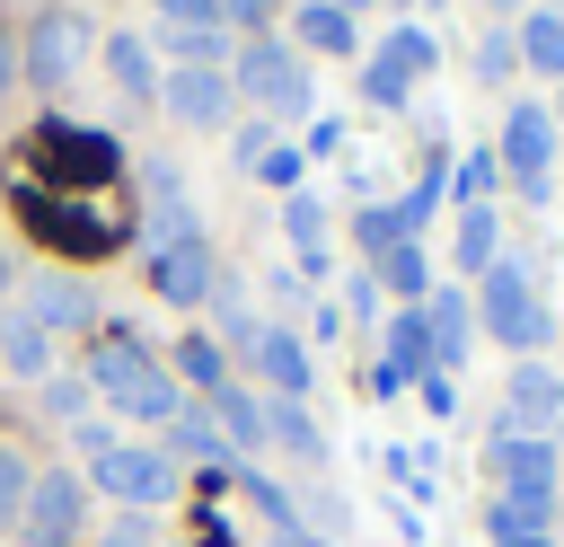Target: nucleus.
<instances>
[{
  "mask_svg": "<svg viewBox=\"0 0 564 547\" xmlns=\"http://www.w3.org/2000/svg\"><path fill=\"white\" fill-rule=\"evenodd\" d=\"M97 53H106V79H115L123 97H150V88H159V71H150V44H141V35H106Z\"/></svg>",
  "mask_w": 564,
  "mask_h": 547,
  "instance_id": "nucleus-22",
  "label": "nucleus"
},
{
  "mask_svg": "<svg viewBox=\"0 0 564 547\" xmlns=\"http://www.w3.org/2000/svg\"><path fill=\"white\" fill-rule=\"evenodd\" d=\"M26 485H35V468H26L18 450H0V529H18V512H26Z\"/></svg>",
  "mask_w": 564,
  "mask_h": 547,
  "instance_id": "nucleus-28",
  "label": "nucleus"
},
{
  "mask_svg": "<svg viewBox=\"0 0 564 547\" xmlns=\"http://www.w3.org/2000/svg\"><path fill=\"white\" fill-rule=\"evenodd\" d=\"M485 185H494V159H467L458 168V203H485Z\"/></svg>",
  "mask_w": 564,
  "mask_h": 547,
  "instance_id": "nucleus-33",
  "label": "nucleus"
},
{
  "mask_svg": "<svg viewBox=\"0 0 564 547\" xmlns=\"http://www.w3.org/2000/svg\"><path fill=\"white\" fill-rule=\"evenodd\" d=\"M273 547H335V538H317V529H300V521H291V529H273Z\"/></svg>",
  "mask_w": 564,
  "mask_h": 547,
  "instance_id": "nucleus-38",
  "label": "nucleus"
},
{
  "mask_svg": "<svg viewBox=\"0 0 564 547\" xmlns=\"http://www.w3.org/2000/svg\"><path fill=\"white\" fill-rule=\"evenodd\" d=\"M555 423H564V379H555L538 353H520V362H511V388H502V423H494V432H538V441H555Z\"/></svg>",
  "mask_w": 564,
  "mask_h": 547,
  "instance_id": "nucleus-9",
  "label": "nucleus"
},
{
  "mask_svg": "<svg viewBox=\"0 0 564 547\" xmlns=\"http://www.w3.org/2000/svg\"><path fill=\"white\" fill-rule=\"evenodd\" d=\"M511 62H520V53H511V44H502V35H494V44H476V71H485V79H502V71H511Z\"/></svg>",
  "mask_w": 564,
  "mask_h": 547,
  "instance_id": "nucleus-35",
  "label": "nucleus"
},
{
  "mask_svg": "<svg viewBox=\"0 0 564 547\" xmlns=\"http://www.w3.org/2000/svg\"><path fill=\"white\" fill-rule=\"evenodd\" d=\"M0 291H9V256H0Z\"/></svg>",
  "mask_w": 564,
  "mask_h": 547,
  "instance_id": "nucleus-41",
  "label": "nucleus"
},
{
  "mask_svg": "<svg viewBox=\"0 0 564 547\" xmlns=\"http://www.w3.org/2000/svg\"><path fill=\"white\" fill-rule=\"evenodd\" d=\"M79 521H88V485H79L70 468H35L26 512H18V538H26V547H70Z\"/></svg>",
  "mask_w": 564,
  "mask_h": 547,
  "instance_id": "nucleus-7",
  "label": "nucleus"
},
{
  "mask_svg": "<svg viewBox=\"0 0 564 547\" xmlns=\"http://www.w3.org/2000/svg\"><path fill=\"white\" fill-rule=\"evenodd\" d=\"M388 9H414V0H388Z\"/></svg>",
  "mask_w": 564,
  "mask_h": 547,
  "instance_id": "nucleus-42",
  "label": "nucleus"
},
{
  "mask_svg": "<svg viewBox=\"0 0 564 547\" xmlns=\"http://www.w3.org/2000/svg\"><path fill=\"white\" fill-rule=\"evenodd\" d=\"M88 476H97V494H106V503H123V512H150V503H167V494H176V459H167V450H141V441L97 450V459H88Z\"/></svg>",
  "mask_w": 564,
  "mask_h": 547,
  "instance_id": "nucleus-5",
  "label": "nucleus"
},
{
  "mask_svg": "<svg viewBox=\"0 0 564 547\" xmlns=\"http://www.w3.org/2000/svg\"><path fill=\"white\" fill-rule=\"evenodd\" d=\"M335 9H344V18H352V9H370V0H335Z\"/></svg>",
  "mask_w": 564,
  "mask_h": 547,
  "instance_id": "nucleus-39",
  "label": "nucleus"
},
{
  "mask_svg": "<svg viewBox=\"0 0 564 547\" xmlns=\"http://www.w3.org/2000/svg\"><path fill=\"white\" fill-rule=\"evenodd\" d=\"M511 547H555V538H511Z\"/></svg>",
  "mask_w": 564,
  "mask_h": 547,
  "instance_id": "nucleus-40",
  "label": "nucleus"
},
{
  "mask_svg": "<svg viewBox=\"0 0 564 547\" xmlns=\"http://www.w3.org/2000/svg\"><path fill=\"white\" fill-rule=\"evenodd\" d=\"M555 124H564V115H555Z\"/></svg>",
  "mask_w": 564,
  "mask_h": 547,
  "instance_id": "nucleus-44",
  "label": "nucleus"
},
{
  "mask_svg": "<svg viewBox=\"0 0 564 547\" xmlns=\"http://www.w3.org/2000/svg\"><path fill=\"white\" fill-rule=\"evenodd\" d=\"M291 26H300V44H308V53H352V18H344L335 0H300V18H291Z\"/></svg>",
  "mask_w": 564,
  "mask_h": 547,
  "instance_id": "nucleus-24",
  "label": "nucleus"
},
{
  "mask_svg": "<svg viewBox=\"0 0 564 547\" xmlns=\"http://www.w3.org/2000/svg\"><path fill=\"white\" fill-rule=\"evenodd\" d=\"M88 53H97V26H88L79 9H35V26L18 35V79L62 88V79H70Z\"/></svg>",
  "mask_w": 564,
  "mask_h": 547,
  "instance_id": "nucleus-4",
  "label": "nucleus"
},
{
  "mask_svg": "<svg viewBox=\"0 0 564 547\" xmlns=\"http://www.w3.org/2000/svg\"><path fill=\"white\" fill-rule=\"evenodd\" d=\"M538 79H564V9H538L529 26H520V44H511Z\"/></svg>",
  "mask_w": 564,
  "mask_h": 547,
  "instance_id": "nucleus-21",
  "label": "nucleus"
},
{
  "mask_svg": "<svg viewBox=\"0 0 564 547\" xmlns=\"http://www.w3.org/2000/svg\"><path fill=\"white\" fill-rule=\"evenodd\" d=\"M282 229H291V247H300V274L317 282V274H326V212H317V194H291V203H282Z\"/></svg>",
  "mask_w": 564,
  "mask_h": 547,
  "instance_id": "nucleus-20",
  "label": "nucleus"
},
{
  "mask_svg": "<svg viewBox=\"0 0 564 547\" xmlns=\"http://www.w3.org/2000/svg\"><path fill=\"white\" fill-rule=\"evenodd\" d=\"M0 362H9L18 379H53V335H44L26 309H9V318H0Z\"/></svg>",
  "mask_w": 564,
  "mask_h": 547,
  "instance_id": "nucleus-16",
  "label": "nucleus"
},
{
  "mask_svg": "<svg viewBox=\"0 0 564 547\" xmlns=\"http://www.w3.org/2000/svg\"><path fill=\"white\" fill-rule=\"evenodd\" d=\"M485 326L511 344V353H538L546 344V300L529 291V265H485Z\"/></svg>",
  "mask_w": 564,
  "mask_h": 547,
  "instance_id": "nucleus-6",
  "label": "nucleus"
},
{
  "mask_svg": "<svg viewBox=\"0 0 564 547\" xmlns=\"http://www.w3.org/2000/svg\"><path fill=\"white\" fill-rule=\"evenodd\" d=\"M9 79H18V26L0 18V88H9Z\"/></svg>",
  "mask_w": 564,
  "mask_h": 547,
  "instance_id": "nucleus-37",
  "label": "nucleus"
},
{
  "mask_svg": "<svg viewBox=\"0 0 564 547\" xmlns=\"http://www.w3.org/2000/svg\"><path fill=\"white\" fill-rule=\"evenodd\" d=\"M167 106H176V124H220L229 115V71H167Z\"/></svg>",
  "mask_w": 564,
  "mask_h": 547,
  "instance_id": "nucleus-14",
  "label": "nucleus"
},
{
  "mask_svg": "<svg viewBox=\"0 0 564 547\" xmlns=\"http://www.w3.org/2000/svg\"><path fill=\"white\" fill-rule=\"evenodd\" d=\"M115 547H150V521H141V512H123V521H115Z\"/></svg>",
  "mask_w": 564,
  "mask_h": 547,
  "instance_id": "nucleus-36",
  "label": "nucleus"
},
{
  "mask_svg": "<svg viewBox=\"0 0 564 547\" xmlns=\"http://www.w3.org/2000/svg\"><path fill=\"white\" fill-rule=\"evenodd\" d=\"M379 53H388V62H397V71H405V79H414V71H432V62H441V53H432V35H423V26H388V44H379Z\"/></svg>",
  "mask_w": 564,
  "mask_h": 547,
  "instance_id": "nucleus-27",
  "label": "nucleus"
},
{
  "mask_svg": "<svg viewBox=\"0 0 564 547\" xmlns=\"http://www.w3.org/2000/svg\"><path fill=\"white\" fill-rule=\"evenodd\" d=\"M247 168H256L264 185H291V194H300V150H282V141H264V150H256Z\"/></svg>",
  "mask_w": 564,
  "mask_h": 547,
  "instance_id": "nucleus-30",
  "label": "nucleus"
},
{
  "mask_svg": "<svg viewBox=\"0 0 564 547\" xmlns=\"http://www.w3.org/2000/svg\"><path fill=\"white\" fill-rule=\"evenodd\" d=\"M35 388H44V415L79 423V397H88V379H35Z\"/></svg>",
  "mask_w": 564,
  "mask_h": 547,
  "instance_id": "nucleus-31",
  "label": "nucleus"
},
{
  "mask_svg": "<svg viewBox=\"0 0 564 547\" xmlns=\"http://www.w3.org/2000/svg\"><path fill=\"white\" fill-rule=\"evenodd\" d=\"M26 318H35L44 335H53V326H88L97 309H88V291H79V282H35V300H26Z\"/></svg>",
  "mask_w": 564,
  "mask_h": 547,
  "instance_id": "nucleus-23",
  "label": "nucleus"
},
{
  "mask_svg": "<svg viewBox=\"0 0 564 547\" xmlns=\"http://www.w3.org/2000/svg\"><path fill=\"white\" fill-rule=\"evenodd\" d=\"M238 79H247V97L256 106H273V115H308V71H300V53L291 44H264V35H247V53H238Z\"/></svg>",
  "mask_w": 564,
  "mask_h": 547,
  "instance_id": "nucleus-8",
  "label": "nucleus"
},
{
  "mask_svg": "<svg viewBox=\"0 0 564 547\" xmlns=\"http://www.w3.org/2000/svg\"><path fill=\"white\" fill-rule=\"evenodd\" d=\"M423 326H432V371H458V362H467V326H476L467 300H458V282L423 300Z\"/></svg>",
  "mask_w": 564,
  "mask_h": 547,
  "instance_id": "nucleus-15",
  "label": "nucleus"
},
{
  "mask_svg": "<svg viewBox=\"0 0 564 547\" xmlns=\"http://www.w3.org/2000/svg\"><path fill=\"white\" fill-rule=\"evenodd\" d=\"M361 97H370V106H405V71H397L388 53H370V71H361Z\"/></svg>",
  "mask_w": 564,
  "mask_h": 547,
  "instance_id": "nucleus-29",
  "label": "nucleus"
},
{
  "mask_svg": "<svg viewBox=\"0 0 564 547\" xmlns=\"http://www.w3.org/2000/svg\"><path fill=\"white\" fill-rule=\"evenodd\" d=\"M264 441H282V450L308 459V468L326 459V432H317V415H308L300 397H273V406H264Z\"/></svg>",
  "mask_w": 564,
  "mask_h": 547,
  "instance_id": "nucleus-19",
  "label": "nucleus"
},
{
  "mask_svg": "<svg viewBox=\"0 0 564 547\" xmlns=\"http://www.w3.org/2000/svg\"><path fill=\"white\" fill-rule=\"evenodd\" d=\"M167 459H194V468H238V450L220 441V423H212V406H176L167 415Z\"/></svg>",
  "mask_w": 564,
  "mask_h": 547,
  "instance_id": "nucleus-13",
  "label": "nucleus"
},
{
  "mask_svg": "<svg viewBox=\"0 0 564 547\" xmlns=\"http://www.w3.org/2000/svg\"><path fill=\"white\" fill-rule=\"evenodd\" d=\"M449 247H458V274H485L494 265V212L485 203H458V238Z\"/></svg>",
  "mask_w": 564,
  "mask_h": 547,
  "instance_id": "nucleus-25",
  "label": "nucleus"
},
{
  "mask_svg": "<svg viewBox=\"0 0 564 547\" xmlns=\"http://www.w3.org/2000/svg\"><path fill=\"white\" fill-rule=\"evenodd\" d=\"M212 282H220V256H212L203 238H185V247H159V256H150V291H159V300H176V309H203V300H212Z\"/></svg>",
  "mask_w": 564,
  "mask_h": 547,
  "instance_id": "nucleus-11",
  "label": "nucleus"
},
{
  "mask_svg": "<svg viewBox=\"0 0 564 547\" xmlns=\"http://www.w3.org/2000/svg\"><path fill=\"white\" fill-rule=\"evenodd\" d=\"M9 168H26V176H88V185H115L123 141H115V132H88V124H35V132L9 150Z\"/></svg>",
  "mask_w": 564,
  "mask_h": 547,
  "instance_id": "nucleus-3",
  "label": "nucleus"
},
{
  "mask_svg": "<svg viewBox=\"0 0 564 547\" xmlns=\"http://www.w3.org/2000/svg\"><path fill=\"white\" fill-rule=\"evenodd\" d=\"M546 168H555V115L546 106H511L502 115V176L538 203L546 194Z\"/></svg>",
  "mask_w": 564,
  "mask_h": 547,
  "instance_id": "nucleus-10",
  "label": "nucleus"
},
{
  "mask_svg": "<svg viewBox=\"0 0 564 547\" xmlns=\"http://www.w3.org/2000/svg\"><path fill=\"white\" fill-rule=\"evenodd\" d=\"M159 26H220V0H159Z\"/></svg>",
  "mask_w": 564,
  "mask_h": 547,
  "instance_id": "nucleus-32",
  "label": "nucleus"
},
{
  "mask_svg": "<svg viewBox=\"0 0 564 547\" xmlns=\"http://www.w3.org/2000/svg\"><path fill=\"white\" fill-rule=\"evenodd\" d=\"M370 274H379V291H397L405 309H423V300H432V265H423V247H414V238H397L388 256H370Z\"/></svg>",
  "mask_w": 564,
  "mask_h": 547,
  "instance_id": "nucleus-17",
  "label": "nucleus"
},
{
  "mask_svg": "<svg viewBox=\"0 0 564 547\" xmlns=\"http://www.w3.org/2000/svg\"><path fill=\"white\" fill-rule=\"evenodd\" d=\"M423 406H432V415H458V388H449V371H423Z\"/></svg>",
  "mask_w": 564,
  "mask_h": 547,
  "instance_id": "nucleus-34",
  "label": "nucleus"
},
{
  "mask_svg": "<svg viewBox=\"0 0 564 547\" xmlns=\"http://www.w3.org/2000/svg\"><path fill=\"white\" fill-rule=\"evenodd\" d=\"M88 388H97L115 415H132V423H167V415L185 406L176 371H167V362H150V344H141V335H97V344H88Z\"/></svg>",
  "mask_w": 564,
  "mask_h": 547,
  "instance_id": "nucleus-2",
  "label": "nucleus"
},
{
  "mask_svg": "<svg viewBox=\"0 0 564 547\" xmlns=\"http://www.w3.org/2000/svg\"><path fill=\"white\" fill-rule=\"evenodd\" d=\"M9 203H18V221H26L44 247H62V256H106V247H123V229H132L123 194H115V185H88V176H26V168H9Z\"/></svg>",
  "mask_w": 564,
  "mask_h": 547,
  "instance_id": "nucleus-1",
  "label": "nucleus"
},
{
  "mask_svg": "<svg viewBox=\"0 0 564 547\" xmlns=\"http://www.w3.org/2000/svg\"><path fill=\"white\" fill-rule=\"evenodd\" d=\"M176 371H185L194 388H229V362H220L212 335H185V344H176Z\"/></svg>",
  "mask_w": 564,
  "mask_h": 547,
  "instance_id": "nucleus-26",
  "label": "nucleus"
},
{
  "mask_svg": "<svg viewBox=\"0 0 564 547\" xmlns=\"http://www.w3.org/2000/svg\"><path fill=\"white\" fill-rule=\"evenodd\" d=\"M220 9H229V0H220Z\"/></svg>",
  "mask_w": 564,
  "mask_h": 547,
  "instance_id": "nucleus-43",
  "label": "nucleus"
},
{
  "mask_svg": "<svg viewBox=\"0 0 564 547\" xmlns=\"http://www.w3.org/2000/svg\"><path fill=\"white\" fill-rule=\"evenodd\" d=\"M212 423H220V441L247 459V450L264 441V397H247V388L229 379V388H212Z\"/></svg>",
  "mask_w": 564,
  "mask_h": 547,
  "instance_id": "nucleus-18",
  "label": "nucleus"
},
{
  "mask_svg": "<svg viewBox=\"0 0 564 547\" xmlns=\"http://www.w3.org/2000/svg\"><path fill=\"white\" fill-rule=\"evenodd\" d=\"M247 362L264 371V388H273V397H300V388H308V371H317V362H308V344H300L291 326H256Z\"/></svg>",
  "mask_w": 564,
  "mask_h": 547,
  "instance_id": "nucleus-12",
  "label": "nucleus"
}]
</instances>
